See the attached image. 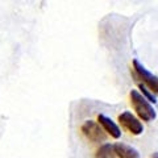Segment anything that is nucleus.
<instances>
[{"label":"nucleus","instance_id":"obj_1","mask_svg":"<svg viewBox=\"0 0 158 158\" xmlns=\"http://www.w3.org/2000/svg\"><path fill=\"white\" fill-rule=\"evenodd\" d=\"M129 99L133 110L137 113V117L144 121H153L157 117V112L154 107L152 106L146 99L142 96V94L138 90H131L129 92Z\"/></svg>","mask_w":158,"mask_h":158},{"label":"nucleus","instance_id":"obj_2","mask_svg":"<svg viewBox=\"0 0 158 158\" xmlns=\"http://www.w3.org/2000/svg\"><path fill=\"white\" fill-rule=\"evenodd\" d=\"M117 120L128 132L132 133L133 136H140V135H142V132H144V125H142L141 120L129 111L121 112L120 115H118Z\"/></svg>","mask_w":158,"mask_h":158},{"label":"nucleus","instance_id":"obj_3","mask_svg":"<svg viewBox=\"0 0 158 158\" xmlns=\"http://www.w3.org/2000/svg\"><path fill=\"white\" fill-rule=\"evenodd\" d=\"M82 132L88 140L92 142H104L107 140V133L103 131V128L99 125L98 121L86 120L82 125Z\"/></svg>","mask_w":158,"mask_h":158},{"label":"nucleus","instance_id":"obj_4","mask_svg":"<svg viewBox=\"0 0 158 158\" xmlns=\"http://www.w3.org/2000/svg\"><path fill=\"white\" fill-rule=\"evenodd\" d=\"M133 69H135L137 77L140 78L148 87H149V90L158 94V77L153 75L149 70H146L145 66L142 65V63L138 62L137 59L133 61Z\"/></svg>","mask_w":158,"mask_h":158},{"label":"nucleus","instance_id":"obj_5","mask_svg":"<svg viewBox=\"0 0 158 158\" xmlns=\"http://www.w3.org/2000/svg\"><path fill=\"white\" fill-rule=\"evenodd\" d=\"M98 123H99V125L103 128V131H104L107 135H110L112 138H116L117 140V138L121 137V129L111 117L100 113V115L98 116Z\"/></svg>","mask_w":158,"mask_h":158},{"label":"nucleus","instance_id":"obj_6","mask_svg":"<svg viewBox=\"0 0 158 158\" xmlns=\"http://www.w3.org/2000/svg\"><path fill=\"white\" fill-rule=\"evenodd\" d=\"M113 153L118 158H140V153L131 145H127L124 142H116L113 145Z\"/></svg>","mask_w":158,"mask_h":158},{"label":"nucleus","instance_id":"obj_7","mask_svg":"<svg viewBox=\"0 0 158 158\" xmlns=\"http://www.w3.org/2000/svg\"><path fill=\"white\" fill-rule=\"evenodd\" d=\"M96 158H112L113 156V145L104 144L96 150Z\"/></svg>","mask_w":158,"mask_h":158},{"label":"nucleus","instance_id":"obj_8","mask_svg":"<svg viewBox=\"0 0 158 158\" xmlns=\"http://www.w3.org/2000/svg\"><path fill=\"white\" fill-rule=\"evenodd\" d=\"M138 88H140V92L142 94V96H144L149 103H157V98L153 95V92H150L144 85H142V83L138 85Z\"/></svg>","mask_w":158,"mask_h":158},{"label":"nucleus","instance_id":"obj_9","mask_svg":"<svg viewBox=\"0 0 158 158\" xmlns=\"http://www.w3.org/2000/svg\"><path fill=\"white\" fill-rule=\"evenodd\" d=\"M150 158H158V153H153V156Z\"/></svg>","mask_w":158,"mask_h":158}]
</instances>
